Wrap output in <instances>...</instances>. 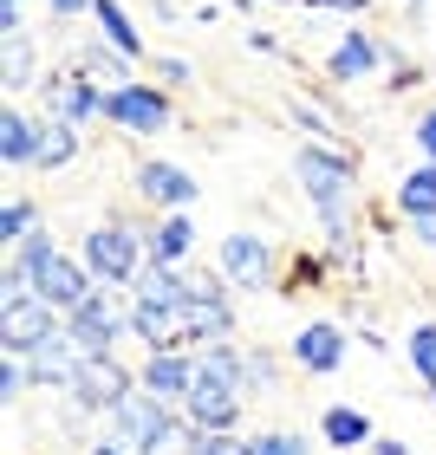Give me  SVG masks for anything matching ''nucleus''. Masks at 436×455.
Here are the masks:
<instances>
[{
	"instance_id": "nucleus-1",
	"label": "nucleus",
	"mask_w": 436,
	"mask_h": 455,
	"mask_svg": "<svg viewBox=\"0 0 436 455\" xmlns=\"http://www.w3.org/2000/svg\"><path fill=\"white\" fill-rule=\"evenodd\" d=\"M111 436L131 449V455H176L182 423L170 417V403L150 397V390H131L117 410H111Z\"/></svg>"
},
{
	"instance_id": "nucleus-2",
	"label": "nucleus",
	"mask_w": 436,
	"mask_h": 455,
	"mask_svg": "<svg viewBox=\"0 0 436 455\" xmlns=\"http://www.w3.org/2000/svg\"><path fill=\"white\" fill-rule=\"evenodd\" d=\"M124 332H137V306H124L117 286H98L78 313H66V339L85 351V358H111Z\"/></svg>"
},
{
	"instance_id": "nucleus-3",
	"label": "nucleus",
	"mask_w": 436,
	"mask_h": 455,
	"mask_svg": "<svg viewBox=\"0 0 436 455\" xmlns=\"http://www.w3.org/2000/svg\"><path fill=\"white\" fill-rule=\"evenodd\" d=\"M78 260L98 274V286H131L143 274V267H137L143 260V235L131 221H105V228H92V235H85V254H78Z\"/></svg>"
},
{
	"instance_id": "nucleus-4",
	"label": "nucleus",
	"mask_w": 436,
	"mask_h": 455,
	"mask_svg": "<svg viewBox=\"0 0 436 455\" xmlns=\"http://www.w3.org/2000/svg\"><path fill=\"white\" fill-rule=\"evenodd\" d=\"M105 117L117 124V131H131V137H157V131H170L176 124V111H170V92L163 85H117V92H105Z\"/></svg>"
},
{
	"instance_id": "nucleus-5",
	"label": "nucleus",
	"mask_w": 436,
	"mask_h": 455,
	"mask_svg": "<svg viewBox=\"0 0 436 455\" xmlns=\"http://www.w3.org/2000/svg\"><path fill=\"white\" fill-rule=\"evenodd\" d=\"M300 189L319 202V215L332 209H345V196H351V150H300Z\"/></svg>"
},
{
	"instance_id": "nucleus-6",
	"label": "nucleus",
	"mask_w": 436,
	"mask_h": 455,
	"mask_svg": "<svg viewBox=\"0 0 436 455\" xmlns=\"http://www.w3.org/2000/svg\"><path fill=\"white\" fill-rule=\"evenodd\" d=\"M215 274H222L228 286H247V293H261V286H274V247H267L261 235H228Z\"/></svg>"
},
{
	"instance_id": "nucleus-7",
	"label": "nucleus",
	"mask_w": 436,
	"mask_h": 455,
	"mask_svg": "<svg viewBox=\"0 0 436 455\" xmlns=\"http://www.w3.org/2000/svg\"><path fill=\"white\" fill-rule=\"evenodd\" d=\"M33 293L46 299L52 313H78V306L98 293V274H92L85 260H72V254H52V260H46V274L33 280Z\"/></svg>"
},
{
	"instance_id": "nucleus-8",
	"label": "nucleus",
	"mask_w": 436,
	"mask_h": 455,
	"mask_svg": "<svg viewBox=\"0 0 436 455\" xmlns=\"http://www.w3.org/2000/svg\"><path fill=\"white\" fill-rule=\"evenodd\" d=\"M52 319H59L52 306L39 299V293H27V299H13V306H7V319H0V339H7L13 358H33L39 345H52V339H59V325H52Z\"/></svg>"
},
{
	"instance_id": "nucleus-9",
	"label": "nucleus",
	"mask_w": 436,
	"mask_h": 455,
	"mask_svg": "<svg viewBox=\"0 0 436 455\" xmlns=\"http://www.w3.org/2000/svg\"><path fill=\"white\" fill-rule=\"evenodd\" d=\"M131 390H143V384H131V371H124V364H117V351H111V358H85L72 403H78V410H105V417H111V410L131 397Z\"/></svg>"
},
{
	"instance_id": "nucleus-10",
	"label": "nucleus",
	"mask_w": 436,
	"mask_h": 455,
	"mask_svg": "<svg viewBox=\"0 0 436 455\" xmlns=\"http://www.w3.org/2000/svg\"><path fill=\"white\" fill-rule=\"evenodd\" d=\"M46 105H52V124H85V117H105V92L85 72H66V78H46Z\"/></svg>"
},
{
	"instance_id": "nucleus-11",
	"label": "nucleus",
	"mask_w": 436,
	"mask_h": 455,
	"mask_svg": "<svg viewBox=\"0 0 436 455\" xmlns=\"http://www.w3.org/2000/svg\"><path fill=\"white\" fill-rule=\"evenodd\" d=\"M182 403H190V429H235V417H241V390L215 384V378H196V390Z\"/></svg>"
},
{
	"instance_id": "nucleus-12",
	"label": "nucleus",
	"mask_w": 436,
	"mask_h": 455,
	"mask_svg": "<svg viewBox=\"0 0 436 455\" xmlns=\"http://www.w3.org/2000/svg\"><path fill=\"white\" fill-rule=\"evenodd\" d=\"M27 364H33V384H46V390H66V397H72V390H78V371H85V351H78L66 332H59L52 345H39Z\"/></svg>"
},
{
	"instance_id": "nucleus-13",
	"label": "nucleus",
	"mask_w": 436,
	"mask_h": 455,
	"mask_svg": "<svg viewBox=\"0 0 436 455\" xmlns=\"http://www.w3.org/2000/svg\"><path fill=\"white\" fill-rule=\"evenodd\" d=\"M137 196L176 215V209H190V202H196V176L176 170V163H143V170H137Z\"/></svg>"
},
{
	"instance_id": "nucleus-14",
	"label": "nucleus",
	"mask_w": 436,
	"mask_h": 455,
	"mask_svg": "<svg viewBox=\"0 0 436 455\" xmlns=\"http://www.w3.org/2000/svg\"><path fill=\"white\" fill-rule=\"evenodd\" d=\"M378 59H384V46L371 33H345L339 46L326 52V78H332V85H359V78L378 72Z\"/></svg>"
},
{
	"instance_id": "nucleus-15",
	"label": "nucleus",
	"mask_w": 436,
	"mask_h": 455,
	"mask_svg": "<svg viewBox=\"0 0 436 455\" xmlns=\"http://www.w3.org/2000/svg\"><path fill=\"white\" fill-rule=\"evenodd\" d=\"M150 397H190L196 390V358H182V351H150V364H143V378H137Z\"/></svg>"
},
{
	"instance_id": "nucleus-16",
	"label": "nucleus",
	"mask_w": 436,
	"mask_h": 455,
	"mask_svg": "<svg viewBox=\"0 0 436 455\" xmlns=\"http://www.w3.org/2000/svg\"><path fill=\"white\" fill-rule=\"evenodd\" d=\"M150 351H176L182 339H190V319H182V306H150V299H137V332Z\"/></svg>"
},
{
	"instance_id": "nucleus-17",
	"label": "nucleus",
	"mask_w": 436,
	"mask_h": 455,
	"mask_svg": "<svg viewBox=\"0 0 436 455\" xmlns=\"http://www.w3.org/2000/svg\"><path fill=\"white\" fill-rule=\"evenodd\" d=\"M294 351H300V364H306V371H319V378H326V371H339V364H345V332H339L332 319H313V325H306V332L294 339Z\"/></svg>"
},
{
	"instance_id": "nucleus-18",
	"label": "nucleus",
	"mask_w": 436,
	"mask_h": 455,
	"mask_svg": "<svg viewBox=\"0 0 436 455\" xmlns=\"http://www.w3.org/2000/svg\"><path fill=\"white\" fill-rule=\"evenodd\" d=\"M182 319H190V339L196 345H228V332H235V306H228V293L190 299V306H182Z\"/></svg>"
},
{
	"instance_id": "nucleus-19",
	"label": "nucleus",
	"mask_w": 436,
	"mask_h": 455,
	"mask_svg": "<svg viewBox=\"0 0 436 455\" xmlns=\"http://www.w3.org/2000/svg\"><path fill=\"white\" fill-rule=\"evenodd\" d=\"M39 131H46L39 117L7 105V117H0V163H7V170H27V163L39 156Z\"/></svg>"
},
{
	"instance_id": "nucleus-20",
	"label": "nucleus",
	"mask_w": 436,
	"mask_h": 455,
	"mask_svg": "<svg viewBox=\"0 0 436 455\" xmlns=\"http://www.w3.org/2000/svg\"><path fill=\"white\" fill-rule=\"evenodd\" d=\"M143 247H150V260H163V267H176L182 254H190V247H196V221L190 215H163L157 228H143Z\"/></svg>"
},
{
	"instance_id": "nucleus-21",
	"label": "nucleus",
	"mask_w": 436,
	"mask_h": 455,
	"mask_svg": "<svg viewBox=\"0 0 436 455\" xmlns=\"http://www.w3.org/2000/svg\"><path fill=\"white\" fill-rule=\"evenodd\" d=\"M131 59H124L117 46H78V72L92 78V85H105V92H117V85H131Z\"/></svg>"
},
{
	"instance_id": "nucleus-22",
	"label": "nucleus",
	"mask_w": 436,
	"mask_h": 455,
	"mask_svg": "<svg viewBox=\"0 0 436 455\" xmlns=\"http://www.w3.org/2000/svg\"><path fill=\"white\" fill-rule=\"evenodd\" d=\"M92 13H98V33H105V46H117L124 59H137V52H143V39H137V27H131V13H124L117 0H92Z\"/></svg>"
},
{
	"instance_id": "nucleus-23",
	"label": "nucleus",
	"mask_w": 436,
	"mask_h": 455,
	"mask_svg": "<svg viewBox=\"0 0 436 455\" xmlns=\"http://www.w3.org/2000/svg\"><path fill=\"white\" fill-rule=\"evenodd\" d=\"M319 436H326V449H359V443H371V423H365V410H326V423H319Z\"/></svg>"
},
{
	"instance_id": "nucleus-24",
	"label": "nucleus",
	"mask_w": 436,
	"mask_h": 455,
	"mask_svg": "<svg viewBox=\"0 0 436 455\" xmlns=\"http://www.w3.org/2000/svg\"><path fill=\"white\" fill-rule=\"evenodd\" d=\"M398 209L417 221V215H436V163H424V170H410L398 182Z\"/></svg>"
},
{
	"instance_id": "nucleus-25",
	"label": "nucleus",
	"mask_w": 436,
	"mask_h": 455,
	"mask_svg": "<svg viewBox=\"0 0 436 455\" xmlns=\"http://www.w3.org/2000/svg\"><path fill=\"white\" fill-rule=\"evenodd\" d=\"M78 156V131L72 124H46V131H39V156H33V170H66V163Z\"/></svg>"
},
{
	"instance_id": "nucleus-26",
	"label": "nucleus",
	"mask_w": 436,
	"mask_h": 455,
	"mask_svg": "<svg viewBox=\"0 0 436 455\" xmlns=\"http://www.w3.org/2000/svg\"><path fill=\"white\" fill-rule=\"evenodd\" d=\"M52 254H59V241L46 235V228H33V235L13 247V267H20L27 280H39V274H46V260H52Z\"/></svg>"
},
{
	"instance_id": "nucleus-27",
	"label": "nucleus",
	"mask_w": 436,
	"mask_h": 455,
	"mask_svg": "<svg viewBox=\"0 0 436 455\" xmlns=\"http://www.w3.org/2000/svg\"><path fill=\"white\" fill-rule=\"evenodd\" d=\"M33 221H39V209H33L27 196H20V202H7V209H0V241H7V247H20V241L33 235Z\"/></svg>"
},
{
	"instance_id": "nucleus-28",
	"label": "nucleus",
	"mask_w": 436,
	"mask_h": 455,
	"mask_svg": "<svg viewBox=\"0 0 436 455\" xmlns=\"http://www.w3.org/2000/svg\"><path fill=\"white\" fill-rule=\"evenodd\" d=\"M287 293H306V286H326V254H294L287 260Z\"/></svg>"
},
{
	"instance_id": "nucleus-29",
	"label": "nucleus",
	"mask_w": 436,
	"mask_h": 455,
	"mask_svg": "<svg viewBox=\"0 0 436 455\" xmlns=\"http://www.w3.org/2000/svg\"><path fill=\"white\" fill-rule=\"evenodd\" d=\"M190 455H254V443L228 436V429H196V436H190Z\"/></svg>"
},
{
	"instance_id": "nucleus-30",
	"label": "nucleus",
	"mask_w": 436,
	"mask_h": 455,
	"mask_svg": "<svg viewBox=\"0 0 436 455\" xmlns=\"http://www.w3.org/2000/svg\"><path fill=\"white\" fill-rule=\"evenodd\" d=\"M247 390H280V351H247Z\"/></svg>"
},
{
	"instance_id": "nucleus-31",
	"label": "nucleus",
	"mask_w": 436,
	"mask_h": 455,
	"mask_svg": "<svg viewBox=\"0 0 436 455\" xmlns=\"http://www.w3.org/2000/svg\"><path fill=\"white\" fill-rule=\"evenodd\" d=\"M410 364H417V378H424V384H436V319L410 332Z\"/></svg>"
},
{
	"instance_id": "nucleus-32",
	"label": "nucleus",
	"mask_w": 436,
	"mask_h": 455,
	"mask_svg": "<svg viewBox=\"0 0 436 455\" xmlns=\"http://www.w3.org/2000/svg\"><path fill=\"white\" fill-rule=\"evenodd\" d=\"M33 78H39V72H33V39L13 33V39H7V85H33Z\"/></svg>"
},
{
	"instance_id": "nucleus-33",
	"label": "nucleus",
	"mask_w": 436,
	"mask_h": 455,
	"mask_svg": "<svg viewBox=\"0 0 436 455\" xmlns=\"http://www.w3.org/2000/svg\"><path fill=\"white\" fill-rule=\"evenodd\" d=\"M254 455H313V449H306V436H294V429H267L254 443Z\"/></svg>"
},
{
	"instance_id": "nucleus-34",
	"label": "nucleus",
	"mask_w": 436,
	"mask_h": 455,
	"mask_svg": "<svg viewBox=\"0 0 436 455\" xmlns=\"http://www.w3.org/2000/svg\"><path fill=\"white\" fill-rule=\"evenodd\" d=\"M157 78L163 85H190V59L182 52H157Z\"/></svg>"
},
{
	"instance_id": "nucleus-35",
	"label": "nucleus",
	"mask_w": 436,
	"mask_h": 455,
	"mask_svg": "<svg viewBox=\"0 0 436 455\" xmlns=\"http://www.w3.org/2000/svg\"><path fill=\"white\" fill-rule=\"evenodd\" d=\"M294 117L306 124V131H326V137H332V111H319V105H306V98H294Z\"/></svg>"
},
{
	"instance_id": "nucleus-36",
	"label": "nucleus",
	"mask_w": 436,
	"mask_h": 455,
	"mask_svg": "<svg viewBox=\"0 0 436 455\" xmlns=\"http://www.w3.org/2000/svg\"><path fill=\"white\" fill-rule=\"evenodd\" d=\"M417 150H424V163H436V111L417 117Z\"/></svg>"
},
{
	"instance_id": "nucleus-37",
	"label": "nucleus",
	"mask_w": 436,
	"mask_h": 455,
	"mask_svg": "<svg viewBox=\"0 0 436 455\" xmlns=\"http://www.w3.org/2000/svg\"><path fill=\"white\" fill-rule=\"evenodd\" d=\"M20 7H27V0H0V33H20V20H27V13H20Z\"/></svg>"
},
{
	"instance_id": "nucleus-38",
	"label": "nucleus",
	"mask_w": 436,
	"mask_h": 455,
	"mask_svg": "<svg viewBox=\"0 0 436 455\" xmlns=\"http://www.w3.org/2000/svg\"><path fill=\"white\" fill-rule=\"evenodd\" d=\"M52 13L59 20H78V13H92V0H52Z\"/></svg>"
},
{
	"instance_id": "nucleus-39",
	"label": "nucleus",
	"mask_w": 436,
	"mask_h": 455,
	"mask_svg": "<svg viewBox=\"0 0 436 455\" xmlns=\"http://www.w3.org/2000/svg\"><path fill=\"white\" fill-rule=\"evenodd\" d=\"M410 228H417V241H424V247H436V215H417Z\"/></svg>"
},
{
	"instance_id": "nucleus-40",
	"label": "nucleus",
	"mask_w": 436,
	"mask_h": 455,
	"mask_svg": "<svg viewBox=\"0 0 436 455\" xmlns=\"http://www.w3.org/2000/svg\"><path fill=\"white\" fill-rule=\"evenodd\" d=\"M313 7H339V13H365L371 0H313Z\"/></svg>"
},
{
	"instance_id": "nucleus-41",
	"label": "nucleus",
	"mask_w": 436,
	"mask_h": 455,
	"mask_svg": "<svg viewBox=\"0 0 436 455\" xmlns=\"http://www.w3.org/2000/svg\"><path fill=\"white\" fill-rule=\"evenodd\" d=\"M371 455H410L404 443H391V436H371Z\"/></svg>"
},
{
	"instance_id": "nucleus-42",
	"label": "nucleus",
	"mask_w": 436,
	"mask_h": 455,
	"mask_svg": "<svg viewBox=\"0 0 436 455\" xmlns=\"http://www.w3.org/2000/svg\"><path fill=\"white\" fill-rule=\"evenodd\" d=\"M92 455H131V449H124V443H98Z\"/></svg>"
},
{
	"instance_id": "nucleus-43",
	"label": "nucleus",
	"mask_w": 436,
	"mask_h": 455,
	"mask_svg": "<svg viewBox=\"0 0 436 455\" xmlns=\"http://www.w3.org/2000/svg\"><path fill=\"white\" fill-rule=\"evenodd\" d=\"M410 7H424V0H410Z\"/></svg>"
},
{
	"instance_id": "nucleus-44",
	"label": "nucleus",
	"mask_w": 436,
	"mask_h": 455,
	"mask_svg": "<svg viewBox=\"0 0 436 455\" xmlns=\"http://www.w3.org/2000/svg\"><path fill=\"white\" fill-rule=\"evenodd\" d=\"M430 397H436V384H430Z\"/></svg>"
}]
</instances>
